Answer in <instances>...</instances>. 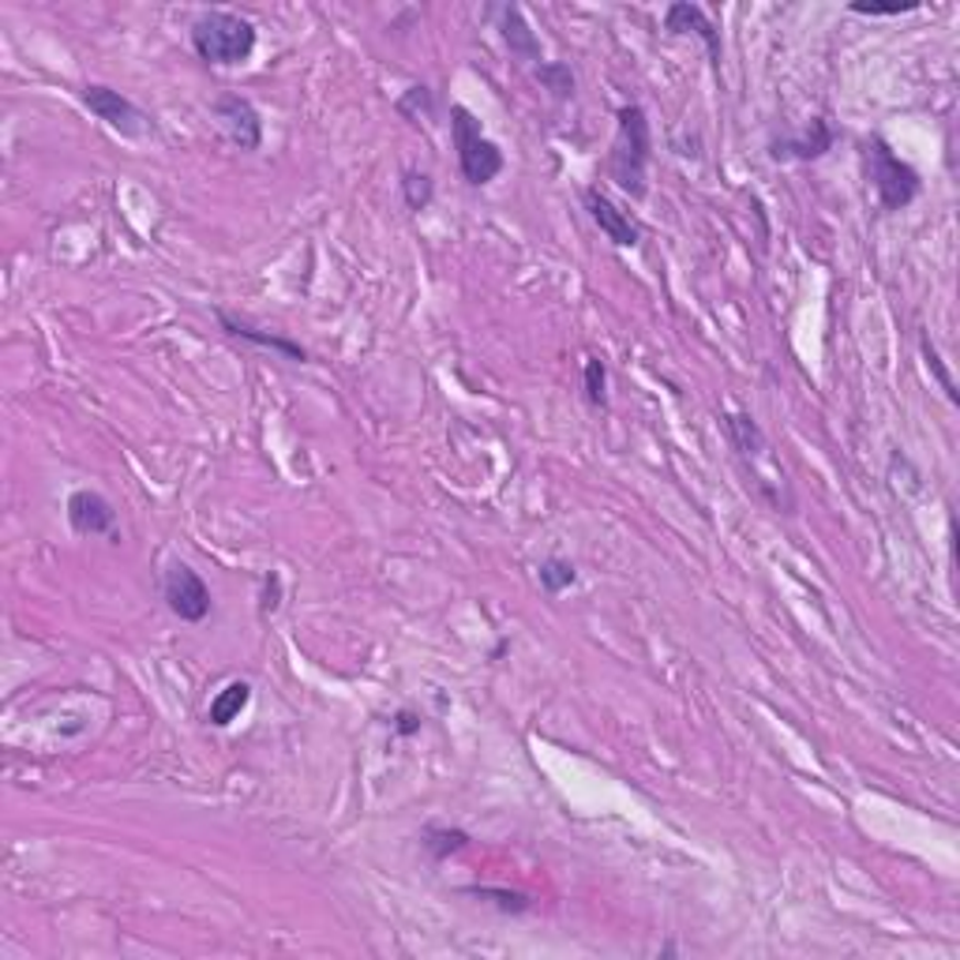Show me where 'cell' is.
Listing matches in <instances>:
<instances>
[{
	"label": "cell",
	"instance_id": "1",
	"mask_svg": "<svg viewBox=\"0 0 960 960\" xmlns=\"http://www.w3.org/2000/svg\"><path fill=\"white\" fill-rule=\"evenodd\" d=\"M615 143L608 154V173L630 199L646 195V173H649V154H654V136H649V120L641 106H623L615 114Z\"/></svg>",
	"mask_w": 960,
	"mask_h": 960
},
{
	"label": "cell",
	"instance_id": "2",
	"mask_svg": "<svg viewBox=\"0 0 960 960\" xmlns=\"http://www.w3.org/2000/svg\"><path fill=\"white\" fill-rule=\"evenodd\" d=\"M192 50L214 68H237L256 53V26L237 12H203L192 23Z\"/></svg>",
	"mask_w": 960,
	"mask_h": 960
},
{
	"label": "cell",
	"instance_id": "3",
	"mask_svg": "<svg viewBox=\"0 0 960 960\" xmlns=\"http://www.w3.org/2000/svg\"><path fill=\"white\" fill-rule=\"evenodd\" d=\"M863 158H866V176H871V188L878 195V207L885 214H897L908 207L919 195V173L912 170L904 158L885 143L882 136H871L863 143Z\"/></svg>",
	"mask_w": 960,
	"mask_h": 960
},
{
	"label": "cell",
	"instance_id": "4",
	"mask_svg": "<svg viewBox=\"0 0 960 960\" xmlns=\"http://www.w3.org/2000/svg\"><path fill=\"white\" fill-rule=\"evenodd\" d=\"M451 136L459 147V170L473 188H484L503 173V151L481 132V120L465 106H451Z\"/></svg>",
	"mask_w": 960,
	"mask_h": 960
},
{
	"label": "cell",
	"instance_id": "5",
	"mask_svg": "<svg viewBox=\"0 0 960 960\" xmlns=\"http://www.w3.org/2000/svg\"><path fill=\"white\" fill-rule=\"evenodd\" d=\"M79 101L101 120V125L114 128L117 136H125V139H147V136H154L151 114H143V109H139L132 98H125L114 87H101V83H87V87L79 90Z\"/></svg>",
	"mask_w": 960,
	"mask_h": 960
},
{
	"label": "cell",
	"instance_id": "6",
	"mask_svg": "<svg viewBox=\"0 0 960 960\" xmlns=\"http://www.w3.org/2000/svg\"><path fill=\"white\" fill-rule=\"evenodd\" d=\"M162 596H165L170 612L181 623H203L211 615V608H214L207 582H203V578L195 574L188 563H181V559H173V563L165 567V574H162Z\"/></svg>",
	"mask_w": 960,
	"mask_h": 960
},
{
	"label": "cell",
	"instance_id": "7",
	"mask_svg": "<svg viewBox=\"0 0 960 960\" xmlns=\"http://www.w3.org/2000/svg\"><path fill=\"white\" fill-rule=\"evenodd\" d=\"M214 120L222 125V132L237 151H259L263 143V120H259V109L251 106L245 95H222L214 98Z\"/></svg>",
	"mask_w": 960,
	"mask_h": 960
},
{
	"label": "cell",
	"instance_id": "8",
	"mask_svg": "<svg viewBox=\"0 0 960 960\" xmlns=\"http://www.w3.org/2000/svg\"><path fill=\"white\" fill-rule=\"evenodd\" d=\"M68 526L79 537H117V510L101 492L79 488L68 496Z\"/></svg>",
	"mask_w": 960,
	"mask_h": 960
},
{
	"label": "cell",
	"instance_id": "9",
	"mask_svg": "<svg viewBox=\"0 0 960 960\" xmlns=\"http://www.w3.org/2000/svg\"><path fill=\"white\" fill-rule=\"evenodd\" d=\"M582 199H585V211H590V218L596 222V229H601L615 248H638L641 245V226L630 218L627 211L615 207V203L601 188H585Z\"/></svg>",
	"mask_w": 960,
	"mask_h": 960
},
{
	"label": "cell",
	"instance_id": "10",
	"mask_svg": "<svg viewBox=\"0 0 960 960\" xmlns=\"http://www.w3.org/2000/svg\"><path fill=\"white\" fill-rule=\"evenodd\" d=\"M833 143H837L833 125H829L826 117H815L803 136L773 139L769 158L773 162H815V158H822L826 151H833Z\"/></svg>",
	"mask_w": 960,
	"mask_h": 960
},
{
	"label": "cell",
	"instance_id": "11",
	"mask_svg": "<svg viewBox=\"0 0 960 960\" xmlns=\"http://www.w3.org/2000/svg\"><path fill=\"white\" fill-rule=\"evenodd\" d=\"M665 31L668 34H698V39L705 42V50H710V61H713V68L721 72V31H716L713 26V20L710 15H705V8H698V4H687V0H679V4H672L665 12Z\"/></svg>",
	"mask_w": 960,
	"mask_h": 960
},
{
	"label": "cell",
	"instance_id": "12",
	"mask_svg": "<svg viewBox=\"0 0 960 960\" xmlns=\"http://www.w3.org/2000/svg\"><path fill=\"white\" fill-rule=\"evenodd\" d=\"M218 323H222V331L233 334V338L251 342V346L270 349V353H282L285 360H296V365H304V360H312V353H308V349L301 346V342L282 338V334H274V331H259V327H251L248 320H237V315H229V312H218Z\"/></svg>",
	"mask_w": 960,
	"mask_h": 960
},
{
	"label": "cell",
	"instance_id": "13",
	"mask_svg": "<svg viewBox=\"0 0 960 960\" xmlns=\"http://www.w3.org/2000/svg\"><path fill=\"white\" fill-rule=\"evenodd\" d=\"M499 31H503V42L510 45V53H515L521 64H540V42H537V34L529 31L521 8H515V4L499 8Z\"/></svg>",
	"mask_w": 960,
	"mask_h": 960
},
{
	"label": "cell",
	"instance_id": "14",
	"mask_svg": "<svg viewBox=\"0 0 960 960\" xmlns=\"http://www.w3.org/2000/svg\"><path fill=\"white\" fill-rule=\"evenodd\" d=\"M248 702H251V687L245 683V679H233V683H226L218 694L211 698L207 721L214 724V729H229V724L248 710Z\"/></svg>",
	"mask_w": 960,
	"mask_h": 960
},
{
	"label": "cell",
	"instance_id": "15",
	"mask_svg": "<svg viewBox=\"0 0 960 960\" xmlns=\"http://www.w3.org/2000/svg\"><path fill=\"white\" fill-rule=\"evenodd\" d=\"M724 428H729V440L740 451V459L758 462L766 454V432H762L751 413H724Z\"/></svg>",
	"mask_w": 960,
	"mask_h": 960
},
{
	"label": "cell",
	"instance_id": "16",
	"mask_svg": "<svg viewBox=\"0 0 960 960\" xmlns=\"http://www.w3.org/2000/svg\"><path fill=\"white\" fill-rule=\"evenodd\" d=\"M421 844L435 863H443L451 860V855H459L462 848H470V833H465V829H451V826H428L421 833Z\"/></svg>",
	"mask_w": 960,
	"mask_h": 960
},
{
	"label": "cell",
	"instance_id": "17",
	"mask_svg": "<svg viewBox=\"0 0 960 960\" xmlns=\"http://www.w3.org/2000/svg\"><path fill=\"white\" fill-rule=\"evenodd\" d=\"M465 897H477L484 904H496L499 912H507V916H521V912L533 908V900L526 897V893H515V889H496V885H470L465 889Z\"/></svg>",
	"mask_w": 960,
	"mask_h": 960
},
{
	"label": "cell",
	"instance_id": "18",
	"mask_svg": "<svg viewBox=\"0 0 960 960\" xmlns=\"http://www.w3.org/2000/svg\"><path fill=\"white\" fill-rule=\"evenodd\" d=\"M574 582H578V571H574L571 559L552 555V559H544V563H540V585H544V593L559 596L563 590H571Z\"/></svg>",
	"mask_w": 960,
	"mask_h": 960
},
{
	"label": "cell",
	"instance_id": "19",
	"mask_svg": "<svg viewBox=\"0 0 960 960\" xmlns=\"http://www.w3.org/2000/svg\"><path fill=\"white\" fill-rule=\"evenodd\" d=\"M402 195H406L409 211H424L428 203H432V195H435L432 176L421 173V170H406L402 173Z\"/></svg>",
	"mask_w": 960,
	"mask_h": 960
},
{
	"label": "cell",
	"instance_id": "20",
	"mask_svg": "<svg viewBox=\"0 0 960 960\" xmlns=\"http://www.w3.org/2000/svg\"><path fill=\"white\" fill-rule=\"evenodd\" d=\"M537 79L552 90V98H559V101L574 98V76H571V68H567V64H544V61H540L537 64Z\"/></svg>",
	"mask_w": 960,
	"mask_h": 960
},
{
	"label": "cell",
	"instance_id": "21",
	"mask_svg": "<svg viewBox=\"0 0 960 960\" xmlns=\"http://www.w3.org/2000/svg\"><path fill=\"white\" fill-rule=\"evenodd\" d=\"M585 398H590L593 409L608 406V368H604L601 357L585 360Z\"/></svg>",
	"mask_w": 960,
	"mask_h": 960
},
{
	"label": "cell",
	"instance_id": "22",
	"mask_svg": "<svg viewBox=\"0 0 960 960\" xmlns=\"http://www.w3.org/2000/svg\"><path fill=\"white\" fill-rule=\"evenodd\" d=\"M923 357H927V368L935 371V379L941 384V390H946V398H949V402H957V387H953V379H949V371H946V365H941L938 349L930 346L927 338H923Z\"/></svg>",
	"mask_w": 960,
	"mask_h": 960
},
{
	"label": "cell",
	"instance_id": "23",
	"mask_svg": "<svg viewBox=\"0 0 960 960\" xmlns=\"http://www.w3.org/2000/svg\"><path fill=\"white\" fill-rule=\"evenodd\" d=\"M855 15H871V20H885V15H904V12H916L919 4H871V0H855L848 4Z\"/></svg>",
	"mask_w": 960,
	"mask_h": 960
},
{
	"label": "cell",
	"instance_id": "24",
	"mask_svg": "<svg viewBox=\"0 0 960 960\" xmlns=\"http://www.w3.org/2000/svg\"><path fill=\"white\" fill-rule=\"evenodd\" d=\"M428 106H432V90H428V87H409V95L398 101V114L417 120V117H421V109L428 114Z\"/></svg>",
	"mask_w": 960,
	"mask_h": 960
},
{
	"label": "cell",
	"instance_id": "25",
	"mask_svg": "<svg viewBox=\"0 0 960 960\" xmlns=\"http://www.w3.org/2000/svg\"><path fill=\"white\" fill-rule=\"evenodd\" d=\"M278 604H282V578H278V574H267V585H263V601H259V612L270 615V612H278Z\"/></svg>",
	"mask_w": 960,
	"mask_h": 960
},
{
	"label": "cell",
	"instance_id": "26",
	"mask_svg": "<svg viewBox=\"0 0 960 960\" xmlns=\"http://www.w3.org/2000/svg\"><path fill=\"white\" fill-rule=\"evenodd\" d=\"M395 732H398V735H406V740H409V735H417V732H421V716L409 713V710H402V713L395 716Z\"/></svg>",
	"mask_w": 960,
	"mask_h": 960
}]
</instances>
